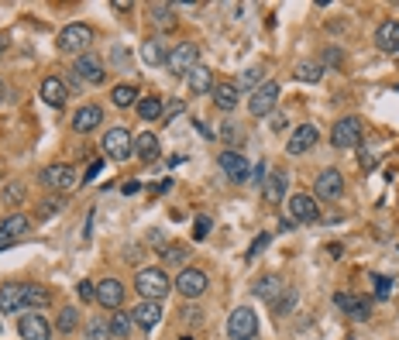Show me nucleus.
Wrapping results in <instances>:
<instances>
[{"mask_svg": "<svg viewBox=\"0 0 399 340\" xmlns=\"http://www.w3.org/2000/svg\"><path fill=\"white\" fill-rule=\"evenodd\" d=\"M261 83H265V73H261V69H244V73H241V80H238V86H244V90H252V93H255Z\"/></svg>", "mask_w": 399, "mask_h": 340, "instance_id": "obj_37", "label": "nucleus"}, {"mask_svg": "<svg viewBox=\"0 0 399 340\" xmlns=\"http://www.w3.org/2000/svg\"><path fill=\"white\" fill-rule=\"evenodd\" d=\"M41 100L48 103V107H62V103L69 100V90H66V83L59 76H48V80H41Z\"/></svg>", "mask_w": 399, "mask_h": 340, "instance_id": "obj_23", "label": "nucleus"}, {"mask_svg": "<svg viewBox=\"0 0 399 340\" xmlns=\"http://www.w3.org/2000/svg\"><path fill=\"white\" fill-rule=\"evenodd\" d=\"M97 302L107 306V309H120V302H124V285H120L118 279H103L97 285Z\"/></svg>", "mask_w": 399, "mask_h": 340, "instance_id": "obj_20", "label": "nucleus"}, {"mask_svg": "<svg viewBox=\"0 0 399 340\" xmlns=\"http://www.w3.org/2000/svg\"><path fill=\"white\" fill-rule=\"evenodd\" d=\"M90 41H93V28L90 24H66L59 31V52L62 55H86V48H90Z\"/></svg>", "mask_w": 399, "mask_h": 340, "instance_id": "obj_3", "label": "nucleus"}, {"mask_svg": "<svg viewBox=\"0 0 399 340\" xmlns=\"http://www.w3.org/2000/svg\"><path fill=\"white\" fill-rule=\"evenodd\" d=\"M135 155H138L145 165L159 161V138H155L152 131H141L138 138H135Z\"/></svg>", "mask_w": 399, "mask_h": 340, "instance_id": "obj_25", "label": "nucleus"}, {"mask_svg": "<svg viewBox=\"0 0 399 340\" xmlns=\"http://www.w3.org/2000/svg\"><path fill=\"white\" fill-rule=\"evenodd\" d=\"M110 323L103 320V317H93V320L86 323V340H110Z\"/></svg>", "mask_w": 399, "mask_h": 340, "instance_id": "obj_34", "label": "nucleus"}, {"mask_svg": "<svg viewBox=\"0 0 399 340\" xmlns=\"http://www.w3.org/2000/svg\"><path fill=\"white\" fill-rule=\"evenodd\" d=\"M341 193H344V176H341L338 169H323V172L317 176V196L334 203Z\"/></svg>", "mask_w": 399, "mask_h": 340, "instance_id": "obj_15", "label": "nucleus"}, {"mask_svg": "<svg viewBox=\"0 0 399 340\" xmlns=\"http://www.w3.org/2000/svg\"><path fill=\"white\" fill-rule=\"evenodd\" d=\"M110 334L114 337H128L131 330H135V320H131V313H124V309H114V317H110Z\"/></svg>", "mask_w": 399, "mask_h": 340, "instance_id": "obj_32", "label": "nucleus"}, {"mask_svg": "<svg viewBox=\"0 0 399 340\" xmlns=\"http://www.w3.org/2000/svg\"><path fill=\"white\" fill-rule=\"evenodd\" d=\"M76 296H80L83 302L97 299V285H93V282H90V279H86V282H80V285H76Z\"/></svg>", "mask_w": 399, "mask_h": 340, "instance_id": "obj_42", "label": "nucleus"}, {"mask_svg": "<svg viewBox=\"0 0 399 340\" xmlns=\"http://www.w3.org/2000/svg\"><path fill=\"white\" fill-rule=\"evenodd\" d=\"M62 206H66L62 200H45V203H41V210H38V217H41V221H48V217H56V213H59Z\"/></svg>", "mask_w": 399, "mask_h": 340, "instance_id": "obj_41", "label": "nucleus"}, {"mask_svg": "<svg viewBox=\"0 0 399 340\" xmlns=\"http://www.w3.org/2000/svg\"><path fill=\"white\" fill-rule=\"evenodd\" d=\"M299 83H320V76H323V69H320L317 62H299L296 73H293Z\"/></svg>", "mask_w": 399, "mask_h": 340, "instance_id": "obj_35", "label": "nucleus"}, {"mask_svg": "<svg viewBox=\"0 0 399 340\" xmlns=\"http://www.w3.org/2000/svg\"><path fill=\"white\" fill-rule=\"evenodd\" d=\"M375 45L382 52H399V21H382L375 28Z\"/></svg>", "mask_w": 399, "mask_h": 340, "instance_id": "obj_24", "label": "nucleus"}, {"mask_svg": "<svg viewBox=\"0 0 399 340\" xmlns=\"http://www.w3.org/2000/svg\"><path fill=\"white\" fill-rule=\"evenodd\" d=\"M165 65H169V73L172 76H186L193 65H200V48L197 41H180L172 52H169V59H165Z\"/></svg>", "mask_w": 399, "mask_h": 340, "instance_id": "obj_4", "label": "nucleus"}, {"mask_svg": "<svg viewBox=\"0 0 399 340\" xmlns=\"http://www.w3.org/2000/svg\"><path fill=\"white\" fill-rule=\"evenodd\" d=\"M138 189H141V182H138V179L124 182V193H128V196H135V193H138Z\"/></svg>", "mask_w": 399, "mask_h": 340, "instance_id": "obj_48", "label": "nucleus"}, {"mask_svg": "<svg viewBox=\"0 0 399 340\" xmlns=\"http://www.w3.org/2000/svg\"><path fill=\"white\" fill-rule=\"evenodd\" d=\"M41 182H45L48 189L69 193V189L76 186V169H73V165H66V161H59V165H48V169L41 172Z\"/></svg>", "mask_w": 399, "mask_h": 340, "instance_id": "obj_9", "label": "nucleus"}, {"mask_svg": "<svg viewBox=\"0 0 399 340\" xmlns=\"http://www.w3.org/2000/svg\"><path fill=\"white\" fill-rule=\"evenodd\" d=\"M76 323H80V313H76L73 306H66V309L59 313V320H56V326H59V334H73Z\"/></svg>", "mask_w": 399, "mask_h": 340, "instance_id": "obj_36", "label": "nucleus"}, {"mask_svg": "<svg viewBox=\"0 0 399 340\" xmlns=\"http://www.w3.org/2000/svg\"><path fill=\"white\" fill-rule=\"evenodd\" d=\"M73 73H76L80 83H90V86H100L103 76H107V69H103V62H100L97 55H80L76 65H73Z\"/></svg>", "mask_w": 399, "mask_h": 340, "instance_id": "obj_12", "label": "nucleus"}, {"mask_svg": "<svg viewBox=\"0 0 399 340\" xmlns=\"http://www.w3.org/2000/svg\"><path fill=\"white\" fill-rule=\"evenodd\" d=\"M18 334L24 340H48V337H52V330H48L45 317H35V313L21 317V320H18Z\"/></svg>", "mask_w": 399, "mask_h": 340, "instance_id": "obj_18", "label": "nucleus"}, {"mask_svg": "<svg viewBox=\"0 0 399 340\" xmlns=\"http://www.w3.org/2000/svg\"><path fill=\"white\" fill-rule=\"evenodd\" d=\"M259 334V320H255V309L238 306L231 317H227V337L231 340H252Z\"/></svg>", "mask_w": 399, "mask_h": 340, "instance_id": "obj_5", "label": "nucleus"}, {"mask_svg": "<svg viewBox=\"0 0 399 340\" xmlns=\"http://www.w3.org/2000/svg\"><path fill=\"white\" fill-rule=\"evenodd\" d=\"M182 317H186V323H200V320H203V313H200L197 306H186V309H182Z\"/></svg>", "mask_w": 399, "mask_h": 340, "instance_id": "obj_47", "label": "nucleus"}, {"mask_svg": "<svg viewBox=\"0 0 399 340\" xmlns=\"http://www.w3.org/2000/svg\"><path fill=\"white\" fill-rule=\"evenodd\" d=\"M141 59H145V65H165L169 52H165V45L159 38H148L141 45Z\"/></svg>", "mask_w": 399, "mask_h": 340, "instance_id": "obj_30", "label": "nucleus"}, {"mask_svg": "<svg viewBox=\"0 0 399 340\" xmlns=\"http://www.w3.org/2000/svg\"><path fill=\"white\" fill-rule=\"evenodd\" d=\"M52 296H48V289H41V285H24V282H11V285H4L0 289V309L4 313H35L41 306H48Z\"/></svg>", "mask_w": 399, "mask_h": 340, "instance_id": "obj_1", "label": "nucleus"}, {"mask_svg": "<svg viewBox=\"0 0 399 340\" xmlns=\"http://www.w3.org/2000/svg\"><path fill=\"white\" fill-rule=\"evenodd\" d=\"M110 100H114V107H138V90L128 86V83H120V86L110 90Z\"/></svg>", "mask_w": 399, "mask_h": 340, "instance_id": "obj_31", "label": "nucleus"}, {"mask_svg": "<svg viewBox=\"0 0 399 340\" xmlns=\"http://www.w3.org/2000/svg\"><path fill=\"white\" fill-rule=\"evenodd\" d=\"M186 258H190V251L180 248V244H172V248L165 251V261H172V265H180V261H186Z\"/></svg>", "mask_w": 399, "mask_h": 340, "instance_id": "obj_43", "label": "nucleus"}, {"mask_svg": "<svg viewBox=\"0 0 399 340\" xmlns=\"http://www.w3.org/2000/svg\"><path fill=\"white\" fill-rule=\"evenodd\" d=\"M100 120H103V110H100L97 103H86V107H80V110L73 114V131H76V134H90Z\"/></svg>", "mask_w": 399, "mask_h": 340, "instance_id": "obj_19", "label": "nucleus"}, {"mask_svg": "<svg viewBox=\"0 0 399 340\" xmlns=\"http://www.w3.org/2000/svg\"><path fill=\"white\" fill-rule=\"evenodd\" d=\"M131 320H135V326H141V330H152V326H159L162 320V306L152 299H141L135 309H131Z\"/></svg>", "mask_w": 399, "mask_h": 340, "instance_id": "obj_17", "label": "nucleus"}, {"mask_svg": "<svg viewBox=\"0 0 399 340\" xmlns=\"http://www.w3.org/2000/svg\"><path fill=\"white\" fill-rule=\"evenodd\" d=\"M31 230V221L24 217V213H11L7 221H0V244H7V240H18L24 238Z\"/></svg>", "mask_w": 399, "mask_h": 340, "instance_id": "obj_21", "label": "nucleus"}, {"mask_svg": "<svg viewBox=\"0 0 399 340\" xmlns=\"http://www.w3.org/2000/svg\"><path fill=\"white\" fill-rule=\"evenodd\" d=\"M334 302H338L341 309H344V313H348L355 323H365V320H368V313H372L368 299H355V296H348V292H338V296H334Z\"/></svg>", "mask_w": 399, "mask_h": 340, "instance_id": "obj_22", "label": "nucleus"}, {"mask_svg": "<svg viewBox=\"0 0 399 340\" xmlns=\"http://www.w3.org/2000/svg\"><path fill=\"white\" fill-rule=\"evenodd\" d=\"M286 189H289V176H286L282 169L269 172V176L261 179V196H265V203H272V206H279V203H282Z\"/></svg>", "mask_w": 399, "mask_h": 340, "instance_id": "obj_14", "label": "nucleus"}, {"mask_svg": "<svg viewBox=\"0 0 399 340\" xmlns=\"http://www.w3.org/2000/svg\"><path fill=\"white\" fill-rule=\"evenodd\" d=\"M110 62H114V65H120V69H128V48L114 45V48H110Z\"/></svg>", "mask_w": 399, "mask_h": 340, "instance_id": "obj_45", "label": "nucleus"}, {"mask_svg": "<svg viewBox=\"0 0 399 340\" xmlns=\"http://www.w3.org/2000/svg\"><path fill=\"white\" fill-rule=\"evenodd\" d=\"M269 240H272V234H261V238L255 240L252 248H248V255H244V258L252 261V258H255V255H259V251H265V248H269Z\"/></svg>", "mask_w": 399, "mask_h": 340, "instance_id": "obj_44", "label": "nucleus"}, {"mask_svg": "<svg viewBox=\"0 0 399 340\" xmlns=\"http://www.w3.org/2000/svg\"><path fill=\"white\" fill-rule=\"evenodd\" d=\"M100 169H103V161H90V165H86V176H83V182H93L100 176Z\"/></svg>", "mask_w": 399, "mask_h": 340, "instance_id": "obj_46", "label": "nucleus"}, {"mask_svg": "<svg viewBox=\"0 0 399 340\" xmlns=\"http://www.w3.org/2000/svg\"><path fill=\"white\" fill-rule=\"evenodd\" d=\"M217 165L224 169V176H227L231 182H248V176H252V165L241 159L238 152H220Z\"/></svg>", "mask_w": 399, "mask_h": 340, "instance_id": "obj_13", "label": "nucleus"}, {"mask_svg": "<svg viewBox=\"0 0 399 340\" xmlns=\"http://www.w3.org/2000/svg\"><path fill=\"white\" fill-rule=\"evenodd\" d=\"M0 196H4L7 206H18V203L24 200V186H21V182H11V186H4V193H0Z\"/></svg>", "mask_w": 399, "mask_h": 340, "instance_id": "obj_38", "label": "nucleus"}, {"mask_svg": "<svg viewBox=\"0 0 399 340\" xmlns=\"http://www.w3.org/2000/svg\"><path fill=\"white\" fill-rule=\"evenodd\" d=\"M320 141V131H317V124H299L296 127V134L289 138V155H303V152H310L314 144Z\"/></svg>", "mask_w": 399, "mask_h": 340, "instance_id": "obj_16", "label": "nucleus"}, {"mask_svg": "<svg viewBox=\"0 0 399 340\" xmlns=\"http://www.w3.org/2000/svg\"><path fill=\"white\" fill-rule=\"evenodd\" d=\"M238 83H217L214 86V103H217L220 110H234L238 107Z\"/></svg>", "mask_w": 399, "mask_h": 340, "instance_id": "obj_29", "label": "nucleus"}, {"mask_svg": "<svg viewBox=\"0 0 399 340\" xmlns=\"http://www.w3.org/2000/svg\"><path fill=\"white\" fill-rule=\"evenodd\" d=\"M135 289H138L141 299H152V302L165 299V296L172 292V285H169V275H165L162 268H141L138 275H135Z\"/></svg>", "mask_w": 399, "mask_h": 340, "instance_id": "obj_2", "label": "nucleus"}, {"mask_svg": "<svg viewBox=\"0 0 399 340\" xmlns=\"http://www.w3.org/2000/svg\"><path fill=\"white\" fill-rule=\"evenodd\" d=\"M210 227H214V221H210L207 213H200L197 221H193V238H197V240H203L207 234H210Z\"/></svg>", "mask_w": 399, "mask_h": 340, "instance_id": "obj_40", "label": "nucleus"}, {"mask_svg": "<svg viewBox=\"0 0 399 340\" xmlns=\"http://www.w3.org/2000/svg\"><path fill=\"white\" fill-rule=\"evenodd\" d=\"M182 340H193V337H182Z\"/></svg>", "mask_w": 399, "mask_h": 340, "instance_id": "obj_53", "label": "nucleus"}, {"mask_svg": "<svg viewBox=\"0 0 399 340\" xmlns=\"http://www.w3.org/2000/svg\"><path fill=\"white\" fill-rule=\"evenodd\" d=\"M331 141H334V148H355L361 141V120L341 117L338 124H334V131H331Z\"/></svg>", "mask_w": 399, "mask_h": 340, "instance_id": "obj_10", "label": "nucleus"}, {"mask_svg": "<svg viewBox=\"0 0 399 340\" xmlns=\"http://www.w3.org/2000/svg\"><path fill=\"white\" fill-rule=\"evenodd\" d=\"M372 282H375V299H389L393 289H396V282L385 279V275H372Z\"/></svg>", "mask_w": 399, "mask_h": 340, "instance_id": "obj_39", "label": "nucleus"}, {"mask_svg": "<svg viewBox=\"0 0 399 340\" xmlns=\"http://www.w3.org/2000/svg\"><path fill=\"white\" fill-rule=\"evenodd\" d=\"M0 97H4V83H0Z\"/></svg>", "mask_w": 399, "mask_h": 340, "instance_id": "obj_52", "label": "nucleus"}, {"mask_svg": "<svg viewBox=\"0 0 399 340\" xmlns=\"http://www.w3.org/2000/svg\"><path fill=\"white\" fill-rule=\"evenodd\" d=\"M289 217H293V223H317L320 221L317 200H314L310 193H296V196H289Z\"/></svg>", "mask_w": 399, "mask_h": 340, "instance_id": "obj_8", "label": "nucleus"}, {"mask_svg": "<svg viewBox=\"0 0 399 340\" xmlns=\"http://www.w3.org/2000/svg\"><path fill=\"white\" fill-rule=\"evenodd\" d=\"M286 127H289V124H286V117H279V114H276V117H272V131H286Z\"/></svg>", "mask_w": 399, "mask_h": 340, "instance_id": "obj_49", "label": "nucleus"}, {"mask_svg": "<svg viewBox=\"0 0 399 340\" xmlns=\"http://www.w3.org/2000/svg\"><path fill=\"white\" fill-rule=\"evenodd\" d=\"M186 83H190L193 93H214V73H210L207 65H193V69L186 73Z\"/></svg>", "mask_w": 399, "mask_h": 340, "instance_id": "obj_26", "label": "nucleus"}, {"mask_svg": "<svg viewBox=\"0 0 399 340\" xmlns=\"http://www.w3.org/2000/svg\"><path fill=\"white\" fill-rule=\"evenodd\" d=\"M176 292L186 296V299H200L207 292V275L200 268H182L180 279H176Z\"/></svg>", "mask_w": 399, "mask_h": 340, "instance_id": "obj_11", "label": "nucleus"}, {"mask_svg": "<svg viewBox=\"0 0 399 340\" xmlns=\"http://www.w3.org/2000/svg\"><path fill=\"white\" fill-rule=\"evenodd\" d=\"M138 117L141 120H159L162 117V100L159 97H145V100H138Z\"/></svg>", "mask_w": 399, "mask_h": 340, "instance_id": "obj_33", "label": "nucleus"}, {"mask_svg": "<svg viewBox=\"0 0 399 340\" xmlns=\"http://www.w3.org/2000/svg\"><path fill=\"white\" fill-rule=\"evenodd\" d=\"M148 18H152L155 28L169 31V28H176V7H172V4H152V7H148Z\"/></svg>", "mask_w": 399, "mask_h": 340, "instance_id": "obj_28", "label": "nucleus"}, {"mask_svg": "<svg viewBox=\"0 0 399 340\" xmlns=\"http://www.w3.org/2000/svg\"><path fill=\"white\" fill-rule=\"evenodd\" d=\"M276 100H279V83L265 80L259 90L252 93V100H248V110H252V117H265V114H272Z\"/></svg>", "mask_w": 399, "mask_h": 340, "instance_id": "obj_7", "label": "nucleus"}, {"mask_svg": "<svg viewBox=\"0 0 399 340\" xmlns=\"http://www.w3.org/2000/svg\"><path fill=\"white\" fill-rule=\"evenodd\" d=\"M375 165V155H361V169H372Z\"/></svg>", "mask_w": 399, "mask_h": 340, "instance_id": "obj_50", "label": "nucleus"}, {"mask_svg": "<svg viewBox=\"0 0 399 340\" xmlns=\"http://www.w3.org/2000/svg\"><path fill=\"white\" fill-rule=\"evenodd\" d=\"M103 152H107V159L114 161H124L135 155V138L124 131V127H110L107 134H103Z\"/></svg>", "mask_w": 399, "mask_h": 340, "instance_id": "obj_6", "label": "nucleus"}, {"mask_svg": "<svg viewBox=\"0 0 399 340\" xmlns=\"http://www.w3.org/2000/svg\"><path fill=\"white\" fill-rule=\"evenodd\" d=\"M282 289H286V285H282V275H261V279L255 282V289H252V292H255L259 299H265V302H276V296H279Z\"/></svg>", "mask_w": 399, "mask_h": 340, "instance_id": "obj_27", "label": "nucleus"}, {"mask_svg": "<svg viewBox=\"0 0 399 340\" xmlns=\"http://www.w3.org/2000/svg\"><path fill=\"white\" fill-rule=\"evenodd\" d=\"M4 52H7V41L0 38V55H4Z\"/></svg>", "mask_w": 399, "mask_h": 340, "instance_id": "obj_51", "label": "nucleus"}]
</instances>
